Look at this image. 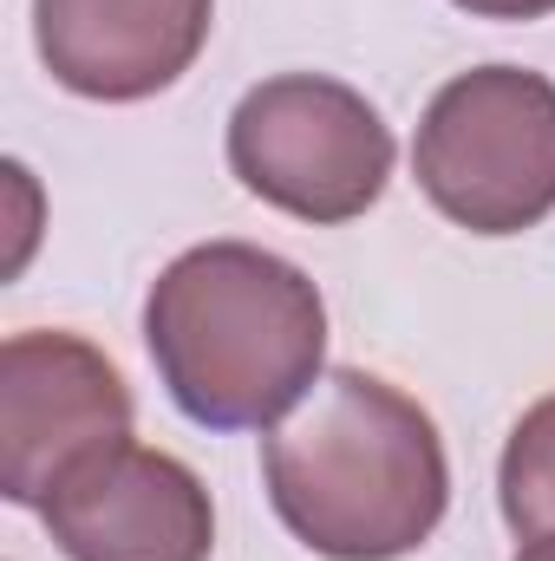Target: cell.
Returning <instances> with one entry per match:
<instances>
[{"label": "cell", "mask_w": 555, "mask_h": 561, "mask_svg": "<svg viewBox=\"0 0 555 561\" xmlns=\"http://www.w3.org/2000/svg\"><path fill=\"white\" fill-rule=\"evenodd\" d=\"M497 503L517 542H555V399L517 419L497 463Z\"/></svg>", "instance_id": "ba28073f"}, {"label": "cell", "mask_w": 555, "mask_h": 561, "mask_svg": "<svg viewBox=\"0 0 555 561\" xmlns=\"http://www.w3.org/2000/svg\"><path fill=\"white\" fill-rule=\"evenodd\" d=\"M412 176L471 236H523L555 209V85L530 66L457 72L418 118Z\"/></svg>", "instance_id": "3957f363"}, {"label": "cell", "mask_w": 555, "mask_h": 561, "mask_svg": "<svg viewBox=\"0 0 555 561\" xmlns=\"http://www.w3.org/2000/svg\"><path fill=\"white\" fill-rule=\"evenodd\" d=\"M132 437L125 373L79 333H13L0 346V496L39 510L72 463Z\"/></svg>", "instance_id": "5b68a950"}, {"label": "cell", "mask_w": 555, "mask_h": 561, "mask_svg": "<svg viewBox=\"0 0 555 561\" xmlns=\"http://www.w3.org/2000/svg\"><path fill=\"white\" fill-rule=\"evenodd\" d=\"M262 483L294 542L327 561H399L451 510L431 412L380 373L333 366L262 437Z\"/></svg>", "instance_id": "6da1fadb"}, {"label": "cell", "mask_w": 555, "mask_h": 561, "mask_svg": "<svg viewBox=\"0 0 555 561\" xmlns=\"http://www.w3.org/2000/svg\"><path fill=\"white\" fill-rule=\"evenodd\" d=\"M144 346L190 424L275 431L327 373V300L275 249L203 242L150 280Z\"/></svg>", "instance_id": "7a4b0ae2"}, {"label": "cell", "mask_w": 555, "mask_h": 561, "mask_svg": "<svg viewBox=\"0 0 555 561\" xmlns=\"http://www.w3.org/2000/svg\"><path fill=\"white\" fill-rule=\"evenodd\" d=\"M209 20L216 0H33V46L66 92L138 105L196 66Z\"/></svg>", "instance_id": "52a82bcc"}, {"label": "cell", "mask_w": 555, "mask_h": 561, "mask_svg": "<svg viewBox=\"0 0 555 561\" xmlns=\"http://www.w3.org/2000/svg\"><path fill=\"white\" fill-rule=\"evenodd\" d=\"M39 523L66 561H209L216 503L203 477L138 437L92 450L39 503Z\"/></svg>", "instance_id": "8992f818"}, {"label": "cell", "mask_w": 555, "mask_h": 561, "mask_svg": "<svg viewBox=\"0 0 555 561\" xmlns=\"http://www.w3.org/2000/svg\"><path fill=\"white\" fill-rule=\"evenodd\" d=\"M451 7H464L471 20H550L555 0H451Z\"/></svg>", "instance_id": "9c48e42d"}, {"label": "cell", "mask_w": 555, "mask_h": 561, "mask_svg": "<svg viewBox=\"0 0 555 561\" xmlns=\"http://www.w3.org/2000/svg\"><path fill=\"white\" fill-rule=\"evenodd\" d=\"M229 170L269 209L340 229L360 222L393 183V131L366 92L327 72H281L229 112Z\"/></svg>", "instance_id": "277c9868"}, {"label": "cell", "mask_w": 555, "mask_h": 561, "mask_svg": "<svg viewBox=\"0 0 555 561\" xmlns=\"http://www.w3.org/2000/svg\"><path fill=\"white\" fill-rule=\"evenodd\" d=\"M517 561H555V542H523V556Z\"/></svg>", "instance_id": "30bf717a"}]
</instances>
